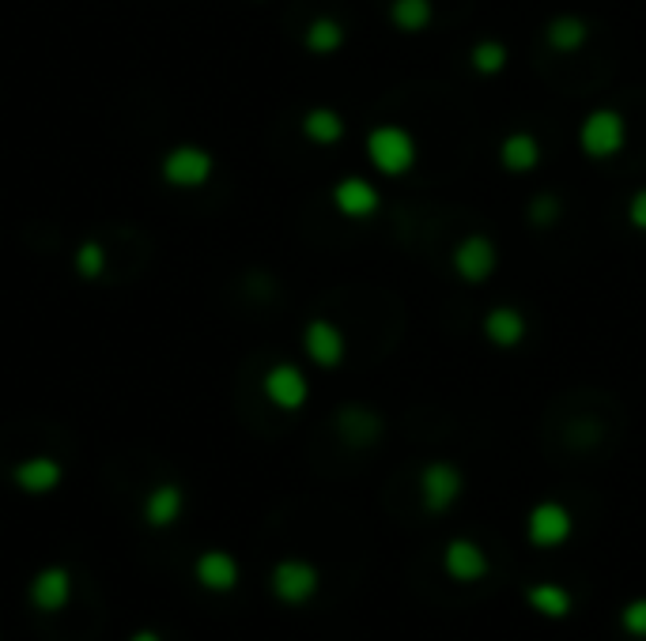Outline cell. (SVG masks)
<instances>
[{
    "instance_id": "cell-23",
    "label": "cell",
    "mask_w": 646,
    "mask_h": 641,
    "mask_svg": "<svg viewBox=\"0 0 646 641\" xmlns=\"http://www.w3.org/2000/svg\"><path fill=\"white\" fill-rule=\"evenodd\" d=\"M12 476L23 491L42 494V491H54V487L61 483V465L49 457H31V460H23V465H15Z\"/></svg>"
},
{
    "instance_id": "cell-4",
    "label": "cell",
    "mask_w": 646,
    "mask_h": 641,
    "mask_svg": "<svg viewBox=\"0 0 646 641\" xmlns=\"http://www.w3.org/2000/svg\"><path fill=\"white\" fill-rule=\"evenodd\" d=\"M525 543L537 547V551H556L575 536V513L556 499L533 502L530 513L522 520Z\"/></svg>"
},
{
    "instance_id": "cell-18",
    "label": "cell",
    "mask_w": 646,
    "mask_h": 641,
    "mask_svg": "<svg viewBox=\"0 0 646 641\" xmlns=\"http://www.w3.org/2000/svg\"><path fill=\"white\" fill-rule=\"evenodd\" d=\"M337 431L340 438L348 442V446H374V442L382 438V419L367 412V408H344V412L337 415Z\"/></svg>"
},
{
    "instance_id": "cell-1",
    "label": "cell",
    "mask_w": 646,
    "mask_h": 641,
    "mask_svg": "<svg viewBox=\"0 0 646 641\" xmlns=\"http://www.w3.org/2000/svg\"><path fill=\"white\" fill-rule=\"evenodd\" d=\"M363 148H367V162L374 167V174H382V178H405V174H412L416 162H420V144H416V136L397 122L374 125L367 133V140H363Z\"/></svg>"
},
{
    "instance_id": "cell-11",
    "label": "cell",
    "mask_w": 646,
    "mask_h": 641,
    "mask_svg": "<svg viewBox=\"0 0 646 641\" xmlns=\"http://www.w3.org/2000/svg\"><path fill=\"white\" fill-rule=\"evenodd\" d=\"M480 336L488 340L496 352H514L530 336V318L518 306H491L480 318Z\"/></svg>"
},
{
    "instance_id": "cell-15",
    "label": "cell",
    "mask_w": 646,
    "mask_h": 641,
    "mask_svg": "<svg viewBox=\"0 0 646 641\" xmlns=\"http://www.w3.org/2000/svg\"><path fill=\"white\" fill-rule=\"evenodd\" d=\"M544 46H548L552 54H578V49L590 46V23L575 12L552 15V20L544 23Z\"/></svg>"
},
{
    "instance_id": "cell-14",
    "label": "cell",
    "mask_w": 646,
    "mask_h": 641,
    "mask_svg": "<svg viewBox=\"0 0 646 641\" xmlns=\"http://www.w3.org/2000/svg\"><path fill=\"white\" fill-rule=\"evenodd\" d=\"M541 140L533 133H525V128H514V133H507L503 140H499V167L507 170V174H533V170L541 167Z\"/></svg>"
},
{
    "instance_id": "cell-22",
    "label": "cell",
    "mask_w": 646,
    "mask_h": 641,
    "mask_svg": "<svg viewBox=\"0 0 646 641\" xmlns=\"http://www.w3.org/2000/svg\"><path fill=\"white\" fill-rule=\"evenodd\" d=\"M435 23L431 0H389V27L401 34H423Z\"/></svg>"
},
{
    "instance_id": "cell-16",
    "label": "cell",
    "mask_w": 646,
    "mask_h": 641,
    "mask_svg": "<svg viewBox=\"0 0 646 641\" xmlns=\"http://www.w3.org/2000/svg\"><path fill=\"white\" fill-rule=\"evenodd\" d=\"M68 596H72V577H68V570H61V566L42 570V574L34 577V585H31V604L38 611L65 608Z\"/></svg>"
},
{
    "instance_id": "cell-20",
    "label": "cell",
    "mask_w": 646,
    "mask_h": 641,
    "mask_svg": "<svg viewBox=\"0 0 646 641\" xmlns=\"http://www.w3.org/2000/svg\"><path fill=\"white\" fill-rule=\"evenodd\" d=\"M303 136L310 144H318V148H329V144H340L344 140V117L337 114L333 106H314L303 114Z\"/></svg>"
},
{
    "instance_id": "cell-9",
    "label": "cell",
    "mask_w": 646,
    "mask_h": 641,
    "mask_svg": "<svg viewBox=\"0 0 646 641\" xmlns=\"http://www.w3.org/2000/svg\"><path fill=\"white\" fill-rule=\"evenodd\" d=\"M303 352H306V358H310L314 366H321V370H337V366L344 363V355H348L344 329H340L337 321H329V318L306 321Z\"/></svg>"
},
{
    "instance_id": "cell-28",
    "label": "cell",
    "mask_w": 646,
    "mask_h": 641,
    "mask_svg": "<svg viewBox=\"0 0 646 641\" xmlns=\"http://www.w3.org/2000/svg\"><path fill=\"white\" fill-rule=\"evenodd\" d=\"M624 216H627V227L639 230V234H646V190H635L632 193V201H627Z\"/></svg>"
},
{
    "instance_id": "cell-19",
    "label": "cell",
    "mask_w": 646,
    "mask_h": 641,
    "mask_svg": "<svg viewBox=\"0 0 646 641\" xmlns=\"http://www.w3.org/2000/svg\"><path fill=\"white\" fill-rule=\"evenodd\" d=\"M182 506H185L182 487L159 483L156 491L148 494V502H144V520H148L151 528H167V525H174V520L182 517Z\"/></svg>"
},
{
    "instance_id": "cell-10",
    "label": "cell",
    "mask_w": 646,
    "mask_h": 641,
    "mask_svg": "<svg viewBox=\"0 0 646 641\" xmlns=\"http://www.w3.org/2000/svg\"><path fill=\"white\" fill-rule=\"evenodd\" d=\"M261 392H265V400L272 408H280V412H299L306 400H310V381H306V374L295 363H276L269 366Z\"/></svg>"
},
{
    "instance_id": "cell-8",
    "label": "cell",
    "mask_w": 646,
    "mask_h": 641,
    "mask_svg": "<svg viewBox=\"0 0 646 641\" xmlns=\"http://www.w3.org/2000/svg\"><path fill=\"white\" fill-rule=\"evenodd\" d=\"M439 562H442V574H446L450 581H457V585H476V581H484L491 574L488 551H484L476 540H469V536H454V540H446Z\"/></svg>"
},
{
    "instance_id": "cell-27",
    "label": "cell",
    "mask_w": 646,
    "mask_h": 641,
    "mask_svg": "<svg viewBox=\"0 0 646 641\" xmlns=\"http://www.w3.org/2000/svg\"><path fill=\"white\" fill-rule=\"evenodd\" d=\"M102 264H106V256H102V245L99 242H83L80 253H76V268H80V276L95 279L102 272Z\"/></svg>"
},
{
    "instance_id": "cell-29",
    "label": "cell",
    "mask_w": 646,
    "mask_h": 641,
    "mask_svg": "<svg viewBox=\"0 0 646 641\" xmlns=\"http://www.w3.org/2000/svg\"><path fill=\"white\" fill-rule=\"evenodd\" d=\"M133 641H159V634H151V630H140V634H136Z\"/></svg>"
},
{
    "instance_id": "cell-25",
    "label": "cell",
    "mask_w": 646,
    "mask_h": 641,
    "mask_svg": "<svg viewBox=\"0 0 646 641\" xmlns=\"http://www.w3.org/2000/svg\"><path fill=\"white\" fill-rule=\"evenodd\" d=\"M559 219H564V201H559L556 193H537L525 204V224L530 227L548 230V227H556Z\"/></svg>"
},
{
    "instance_id": "cell-7",
    "label": "cell",
    "mask_w": 646,
    "mask_h": 641,
    "mask_svg": "<svg viewBox=\"0 0 646 641\" xmlns=\"http://www.w3.org/2000/svg\"><path fill=\"white\" fill-rule=\"evenodd\" d=\"M329 201H333L337 216L352 219V224H367V219L378 216V208H382L378 185H374L371 178H360V174H348V178H340V182H333Z\"/></svg>"
},
{
    "instance_id": "cell-13",
    "label": "cell",
    "mask_w": 646,
    "mask_h": 641,
    "mask_svg": "<svg viewBox=\"0 0 646 641\" xmlns=\"http://www.w3.org/2000/svg\"><path fill=\"white\" fill-rule=\"evenodd\" d=\"M522 604L533 615H541V619L559 622V619H567V615L575 611V593L564 585V581L544 577V581H530V585L522 588Z\"/></svg>"
},
{
    "instance_id": "cell-5",
    "label": "cell",
    "mask_w": 646,
    "mask_h": 641,
    "mask_svg": "<svg viewBox=\"0 0 646 641\" xmlns=\"http://www.w3.org/2000/svg\"><path fill=\"white\" fill-rule=\"evenodd\" d=\"M496 268H499V250L488 234H480V230L462 234L454 242V250H450V272L469 287L488 284V279L496 276Z\"/></svg>"
},
{
    "instance_id": "cell-12",
    "label": "cell",
    "mask_w": 646,
    "mask_h": 641,
    "mask_svg": "<svg viewBox=\"0 0 646 641\" xmlns=\"http://www.w3.org/2000/svg\"><path fill=\"white\" fill-rule=\"evenodd\" d=\"M208 178H212V156L204 148L182 144V148L167 151V159H163L167 185H174V190H201Z\"/></svg>"
},
{
    "instance_id": "cell-17",
    "label": "cell",
    "mask_w": 646,
    "mask_h": 641,
    "mask_svg": "<svg viewBox=\"0 0 646 641\" xmlns=\"http://www.w3.org/2000/svg\"><path fill=\"white\" fill-rule=\"evenodd\" d=\"M197 581L208 593H231L238 585V562L227 551H204L197 559Z\"/></svg>"
},
{
    "instance_id": "cell-3",
    "label": "cell",
    "mask_w": 646,
    "mask_h": 641,
    "mask_svg": "<svg viewBox=\"0 0 646 641\" xmlns=\"http://www.w3.org/2000/svg\"><path fill=\"white\" fill-rule=\"evenodd\" d=\"M416 491H420V506L431 517H442L462 502L465 494V472L454 465V460H428L420 468V480H416Z\"/></svg>"
},
{
    "instance_id": "cell-6",
    "label": "cell",
    "mask_w": 646,
    "mask_h": 641,
    "mask_svg": "<svg viewBox=\"0 0 646 641\" xmlns=\"http://www.w3.org/2000/svg\"><path fill=\"white\" fill-rule=\"evenodd\" d=\"M269 588L280 604H287V608H303V604H310L314 596H318L321 570L306 559H280L269 574Z\"/></svg>"
},
{
    "instance_id": "cell-2",
    "label": "cell",
    "mask_w": 646,
    "mask_h": 641,
    "mask_svg": "<svg viewBox=\"0 0 646 641\" xmlns=\"http://www.w3.org/2000/svg\"><path fill=\"white\" fill-rule=\"evenodd\" d=\"M627 148V117L612 106H593L578 122V151L593 162H609Z\"/></svg>"
},
{
    "instance_id": "cell-26",
    "label": "cell",
    "mask_w": 646,
    "mask_h": 641,
    "mask_svg": "<svg viewBox=\"0 0 646 641\" xmlns=\"http://www.w3.org/2000/svg\"><path fill=\"white\" fill-rule=\"evenodd\" d=\"M616 627L624 630L627 638L646 641V596H632V600H624V608H620V615H616Z\"/></svg>"
},
{
    "instance_id": "cell-24",
    "label": "cell",
    "mask_w": 646,
    "mask_h": 641,
    "mask_svg": "<svg viewBox=\"0 0 646 641\" xmlns=\"http://www.w3.org/2000/svg\"><path fill=\"white\" fill-rule=\"evenodd\" d=\"M469 65L476 76H499L510 65V54L499 38H480V42H473V49H469Z\"/></svg>"
},
{
    "instance_id": "cell-21",
    "label": "cell",
    "mask_w": 646,
    "mask_h": 641,
    "mask_svg": "<svg viewBox=\"0 0 646 641\" xmlns=\"http://www.w3.org/2000/svg\"><path fill=\"white\" fill-rule=\"evenodd\" d=\"M344 42H348V31L333 15H318V20H310L303 31V46L318 57H329V54H337V49H344Z\"/></svg>"
}]
</instances>
